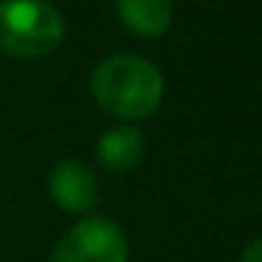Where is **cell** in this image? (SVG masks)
<instances>
[{"instance_id": "cell-1", "label": "cell", "mask_w": 262, "mask_h": 262, "mask_svg": "<svg viewBox=\"0 0 262 262\" xmlns=\"http://www.w3.org/2000/svg\"><path fill=\"white\" fill-rule=\"evenodd\" d=\"M91 93L99 107L119 119H147L164 99V76L149 59L136 54H113L96 65Z\"/></svg>"}, {"instance_id": "cell-2", "label": "cell", "mask_w": 262, "mask_h": 262, "mask_svg": "<svg viewBox=\"0 0 262 262\" xmlns=\"http://www.w3.org/2000/svg\"><path fill=\"white\" fill-rule=\"evenodd\" d=\"M65 40V20L46 0H0V51L14 59H42Z\"/></svg>"}, {"instance_id": "cell-3", "label": "cell", "mask_w": 262, "mask_h": 262, "mask_svg": "<svg viewBox=\"0 0 262 262\" xmlns=\"http://www.w3.org/2000/svg\"><path fill=\"white\" fill-rule=\"evenodd\" d=\"M127 234L110 217H85L54 245L48 262H127Z\"/></svg>"}, {"instance_id": "cell-4", "label": "cell", "mask_w": 262, "mask_h": 262, "mask_svg": "<svg viewBox=\"0 0 262 262\" xmlns=\"http://www.w3.org/2000/svg\"><path fill=\"white\" fill-rule=\"evenodd\" d=\"M51 198L68 211H88L99 198V181L91 166L79 161H59L48 178Z\"/></svg>"}, {"instance_id": "cell-5", "label": "cell", "mask_w": 262, "mask_h": 262, "mask_svg": "<svg viewBox=\"0 0 262 262\" xmlns=\"http://www.w3.org/2000/svg\"><path fill=\"white\" fill-rule=\"evenodd\" d=\"M99 164L107 172H130L133 166H138L144 155V136L136 127H113L107 130L96 144Z\"/></svg>"}, {"instance_id": "cell-6", "label": "cell", "mask_w": 262, "mask_h": 262, "mask_svg": "<svg viewBox=\"0 0 262 262\" xmlns=\"http://www.w3.org/2000/svg\"><path fill=\"white\" fill-rule=\"evenodd\" d=\"M121 23L138 37H161L172 23V0H116Z\"/></svg>"}, {"instance_id": "cell-7", "label": "cell", "mask_w": 262, "mask_h": 262, "mask_svg": "<svg viewBox=\"0 0 262 262\" xmlns=\"http://www.w3.org/2000/svg\"><path fill=\"white\" fill-rule=\"evenodd\" d=\"M239 262H262V239H256V243H251L248 248L243 251V256H239Z\"/></svg>"}]
</instances>
